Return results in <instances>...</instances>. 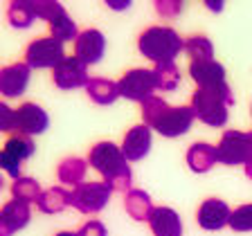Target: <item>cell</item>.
<instances>
[{"instance_id": "1", "label": "cell", "mask_w": 252, "mask_h": 236, "mask_svg": "<svg viewBox=\"0 0 252 236\" xmlns=\"http://www.w3.org/2000/svg\"><path fill=\"white\" fill-rule=\"evenodd\" d=\"M90 169L99 173L104 178L106 184H110L113 191H124L128 194L131 191V167H128V160L122 153V147H117L115 142H97L93 148L88 151L86 157Z\"/></svg>"}, {"instance_id": "2", "label": "cell", "mask_w": 252, "mask_h": 236, "mask_svg": "<svg viewBox=\"0 0 252 236\" xmlns=\"http://www.w3.org/2000/svg\"><path fill=\"white\" fill-rule=\"evenodd\" d=\"M142 119L162 137H180L189 133L196 117L189 106H169L164 99L153 94L151 99L142 104Z\"/></svg>"}, {"instance_id": "3", "label": "cell", "mask_w": 252, "mask_h": 236, "mask_svg": "<svg viewBox=\"0 0 252 236\" xmlns=\"http://www.w3.org/2000/svg\"><path fill=\"white\" fill-rule=\"evenodd\" d=\"M137 50L144 59L158 63H173V59L185 50V38L173 27L151 25L137 36Z\"/></svg>"}, {"instance_id": "4", "label": "cell", "mask_w": 252, "mask_h": 236, "mask_svg": "<svg viewBox=\"0 0 252 236\" xmlns=\"http://www.w3.org/2000/svg\"><path fill=\"white\" fill-rule=\"evenodd\" d=\"M189 77L194 79V84L200 90H212V92L220 94L227 101V106L234 104V92H232L230 84H227V79H225V68L216 59L191 61L189 63Z\"/></svg>"}, {"instance_id": "5", "label": "cell", "mask_w": 252, "mask_h": 236, "mask_svg": "<svg viewBox=\"0 0 252 236\" xmlns=\"http://www.w3.org/2000/svg\"><path fill=\"white\" fill-rule=\"evenodd\" d=\"M189 108L194 113V117L198 121L207 126H225L227 124V101L220 97V94L212 92V90H200L196 88L194 94H191V101H189Z\"/></svg>"}, {"instance_id": "6", "label": "cell", "mask_w": 252, "mask_h": 236, "mask_svg": "<svg viewBox=\"0 0 252 236\" xmlns=\"http://www.w3.org/2000/svg\"><path fill=\"white\" fill-rule=\"evenodd\" d=\"M252 157V135L243 131H225L216 144V162L227 167L246 164Z\"/></svg>"}, {"instance_id": "7", "label": "cell", "mask_w": 252, "mask_h": 236, "mask_svg": "<svg viewBox=\"0 0 252 236\" xmlns=\"http://www.w3.org/2000/svg\"><path fill=\"white\" fill-rule=\"evenodd\" d=\"M120 86V97L128 101H137L144 104L147 99H151L153 92H158V81L153 68H133L117 81Z\"/></svg>"}, {"instance_id": "8", "label": "cell", "mask_w": 252, "mask_h": 236, "mask_svg": "<svg viewBox=\"0 0 252 236\" xmlns=\"http://www.w3.org/2000/svg\"><path fill=\"white\" fill-rule=\"evenodd\" d=\"M113 189L110 184L101 182H81L70 191V205L81 214H99L108 205Z\"/></svg>"}, {"instance_id": "9", "label": "cell", "mask_w": 252, "mask_h": 236, "mask_svg": "<svg viewBox=\"0 0 252 236\" xmlns=\"http://www.w3.org/2000/svg\"><path fill=\"white\" fill-rule=\"evenodd\" d=\"M25 63L32 70H54L59 63L65 59L63 52V43L54 41L52 36H41L34 38L30 45L25 47V54H23Z\"/></svg>"}, {"instance_id": "10", "label": "cell", "mask_w": 252, "mask_h": 236, "mask_svg": "<svg viewBox=\"0 0 252 236\" xmlns=\"http://www.w3.org/2000/svg\"><path fill=\"white\" fill-rule=\"evenodd\" d=\"M52 81L57 88L61 90H74V88H86L90 81L88 65L81 63L77 57H65L57 68L52 70Z\"/></svg>"}, {"instance_id": "11", "label": "cell", "mask_w": 252, "mask_h": 236, "mask_svg": "<svg viewBox=\"0 0 252 236\" xmlns=\"http://www.w3.org/2000/svg\"><path fill=\"white\" fill-rule=\"evenodd\" d=\"M50 128V115L45 113V108H41L34 101H25L16 108V124H14V133L21 135H41Z\"/></svg>"}, {"instance_id": "12", "label": "cell", "mask_w": 252, "mask_h": 236, "mask_svg": "<svg viewBox=\"0 0 252 236\" xmlns=\"http://www.w3.org/2000/svg\"><path fill=\"white\" fill-rule=\"evenodd\" d=\"M232 209L225 200L220 198H205L196 211V223L207 232H219L230 225Z\"/></svg>"}, {"instance_id": "13", "label": "cell", "mask_w": 252, "mask_h": 236, "mask_svg": "<svg viewBox=\"0 0 252 236\" xmlns=\"http://www.w3.org/2000/svg\"><path fill=\"white\" fill-rule=\"evenodd\" d=\"M30 77H32V68L25 61L18 63H9L5 68H0V94L7 99L21 97L30 86Z\"/></svg>"}, {"instance_id": "14", "label": "cell", "mask_w": 252, "mask_h": 236, "mask_svg": "<svg viewBox=\"0 0 252 236\" xmlns=\"http://www.w3.org/2000/svg\"><path fill=\"white\" fill-rule=\"evenodd\" d=\"M104 52H106V36L101 34L99 30H84L79 31L77 41H74V57L79 59L81 63L86 65H94L104 59Z\"/></svg>"}, {"instance_id": "15", "label": "cell", "mask_w": 252, "mask_h": 236, "mask_svg": "<svg viewBox=\"0 0 252 236\" xmlns=\"http://www.w3.org/2000/svg\"><path fill=\"white\" fill-rule=\"evenodd\" d=\"M32 220L30 205L11 198L0 207V236H14L16 232L25 230Z\"/></svg>"}, {"instance_id": "16", "label": "cell", "mask_w": 252, "mask_h": 236, "mask_svg": "<svg viewBox=\"0 0 252 236\" xmlns=\"http://www.w3.org/2000/svg\"><path fill=\"white\" fill-rule=\"evenodd\" d=\"M153 137H151V128L147 124H137L133 128L124 133V140H122V153L128 162H137L142 157H147L151 151Z\"/></svg>"}, {"instance_id": "17", "label": "cell", "mask_w": 252, "mask_h": 236, "mask_svg": "<svg viewBox=\"0 0 252 236\" xmlns=\"http://www.w3.org/2000/svg\"><path fill=\"white\" fill-rule=\"evenodd\" d=\"M153 236H183V220L180 214L171 207H156L149 218Z\"/></svg>"}, {"instance_id": "18", "label": "cell", "mask_w": 252, "mask_h": 236, "mask_svg": "<svg viewBox=\"0 0 252 236\" xmlns=\"http://www.w3.org/2000/svg\"><path fill=\"white\" fill-rule=\"evenodd\" d=\"M124 209L137 223H149L153 214V200L144 189H131L128 194H124Z\"/></svg>"}, {"instance_id": "19", "label": "cell", "mask_w": 252, "mask_h": 236, "mask_svg": "<svg viewBox=\"0 0 252 236\" xmlns=\"http://www.w3.org/2000/svg\"><path fill=\"white\" fill-rule=\"evenodd\" d=\"M185 160L194 173H207L216 164V147H212L207 142H196L187 148Z\"/></svg>"}, {"instance_id": "20", "label": "cell", "mask_w": 252, "mask_h": 236, "mask_svg": "<svg viewBox=\"0 0 252 236\" xmlns=\"http://www.w3.org/2000/svg\"><path fill=\"white\" fill-rule=\"evenodd\" d=\"M86 94H88L94 104L110 106L120 99V86H117V81H110V79L93 77L88 81V86H86Z\"/></svg>"}, {"instance_id": "21", "label": "cell", "mask_w": 252, "mask_h": 236, "mask_svg": "<svg viewBox=\"0 0 252 236\" xmlns=\"http://www.w3.org/2000/svg\"><path fill=\"white\" fill-rule=\"evenodd\" d=\"M70 207V191L63 187H50L45 189L41 194V198L36 200V209L41 214L47 216H54V214H61L63 209Z\"/></svg>"}, {"instance_id": "22", "label": "cell", "mask_w": 252, "mask_h": 236, "mask_svg": "<svg viewBox=\"0 0 252 236\" xmlns=\"http://www.w3.org/2000/svg\"><path fill=\"white\" fill-rule=\"evenodd\" d=\"M86 173H88V162L81 160V157H65L57 167L59 180H61L63 184H72V189L84 182Z\"/></svg>"}, {"instance_id": "23", "label": "cell", "mask_w": 252, "mask_h": 236, "mask_svg": "<svg viewBox=\"0 0 252 236\" xmlns=\"http://www.w3.org/2000/svg\"><path fill=\"white\" fill-rule=\"evenodd\" d=\"M7 23L16 30H27V27L34 25L36 21V14H34V7H32V0H14L7 5Z\"/></svg>"}, {"instance_id": "24", "label": "cell", "mask_w": 252, "mask_h": 236, "mask_svg": "<svg viewBox=\"0 0 252 236\" xmlns=\"http://www.w3.org/2000/svg\"><path fill=\"white\" fill-rule=\"evenodd\" d=\"M47 27H50V36H52L54 41H59V43L77 41V36H79L77 23H74L72 18L68 16V11L59 14L57 18H54V21L47 23Z\"/></svg>"}, {"instance_id": "25", "label": "cell", "mask_w": 252, "mask_h": 236, "mask_svg": "<svg viewBox=\"0 0 252 236\" xmlns=\"http://www.w3.org/2000/svg\"><path fill=\"white\" fill-rule=\"evenodd\" d=\"M2 151H7L9 155H14L18 162H25V160H30V157L34 155L36 144H34V140H32V137L21 135V133H11V135L7 137Z\"/></svg>"}, {"instance_id": "26", "label": "cell", "mask_w": 252, "mask_h": 236, "mask_svg": "<svg viewBox=\"0 0 252 236\" xmlns=\"http://www.w3.org/2000/svg\"><path fill=\"white\" fill-rule=\"evenodd\" d=\"M9 189H11V198H14V200H21V203H25V205L36 203V200L41 198V194H43L41 184H38L34 178H27V176L14 180Z\"/></svg>"}, {"instance_id": "27", "label": "cell", "mask_w": 252, "mask_h": 236, "mask_svg": "<svg viewBox=\"0 0 252 236\" xmlns=\"http://www.w3.org/2000/svg\"><path fill=\"white\" fill-rule=\"evenodd\" d=\"M153 74H156L160 92H171L180 84V70L176 63H158V65H153Z\"/></svg>"}, {"instance_id": "28", "label": "cell", "mask_w": 252, "mask_h": 236, "mask_svg": "<svg viewBox=\"0 0 252 236\" xmlns=\"http://www.w3.org/2000/svg\"><path fill=\"white\" fill-rule=\"evenodd\" d=\"M185 52L189 54L191 61H207V59H214V45L207 36L194 34V36L185 38Z\"/></svg>"}, {"instance_id": "29", "label": "cell", "mask_w": 252, "mask_h": 236, "mask_svg": "<svg viewBox=\"0 0 252 236\" xmlns=\"http://www.w3.org/2000/svg\"><path fill=\"white\" fill-rule=\"evenodd\" d=\"M234 232H252V203H243L232 209L230 225Z\"/></svg>"}, {"instance_id": "30", "label": "cell", "mask_w": 252, "mask_h": 236, "mask_svg": "<svg viewBox=\"0 0 252 236\" xmlns=\"http://www.w3.org/2000/svg\"><path fill=\"white\" fill-rule=\"evenodd\" d=\"M32 7H34V14H36V18H41V21H54L59 14H63L65 11V7L61 5V2H57V0H32Z\"/></svg>"}, {"instance_id": "31", "label": "cell", "mask_w": 252, "mask_h": 236, "mask_svg": "<svg viewBox=\"0 0 252 236\" xmlns=\"http://www.w3.org/2000/svg\"><path fill=\"white\" fill-rule=\"evenodd\" d=\"M21 164L23 162H18L14 155H9L7 151H0V171H5L9 178H14V180H18V178H23L21 176Z\"/></svg>"}, {"instance_id": "32", "label": "cell", "mask_w": 252, "mask_h": 236, "mask_svg": "<svg viewBox=\"0 0 252 236\" xmlns=\"http://www.w3.org/2000/svg\"><path fill=\"white\" fill-rule=\"evenodd\" d=\"M16 124V108L7 106L5 101H0V133H14Z\"/></svg>"}, {"instance_id": "33", "label": "cell", "mask_w": 252, "mask_h": 236, "mask_svg": "<svg viewBox=\"0 0 252 236\" xmlns=\"http://www.w3.org/2000/svg\"><path fill=\"white\" fill-rule=\"evenodd\" d=\"M156 11L162 16V18H176V16L183 11V2H180V0H158Z\"/></svg>"}, {"instance_id": "34", "label": "cell", "mask_w": 252, "mask_h": 236, "mask_svg": "<svg viewBox=\"0 0 252 236\" xmlns=\"http://www.w3.org/2000/svg\"><path fill=\"white\" fill-rule=\"evenodd\" d=\"M77 232L79 236H108V230H106V225L101 220H86Z\"/></svg>"}, {"instance_id": "35", "label": "cell", "mask_w": 252, "mask_h": 236, "mask_svg": "<svg viewBox=\"0 0 252 236\" xmlns=\"http://www.w3.org/2000/svg\"><path fill=\"white\" fill-rule=\"evenodd\" d=\"M106 5H108L110 9H128V7H131V2H128V0H120V2H115V0H108Z\"/></svg>"}, {"instance_id": "36", "label": "cell", "mask_w": 252, "mask_h": 236, "mask_svg": "<svg viewBox=\"0 0 252 236\" xmlns=\"http://www.w3.org/2000/svg\"><path fill=\"white\" fill-rule=\"evenodd\" d=\"M243 169H246V178H248V180H252V157L248 160L246 164H243Z\"/></svg>"}, {"instance_id": "37", "label": "cell", "mask_w": 252, "mask_h": 236, "mask_svg": "<svg viewBox=\"0 0 252 236\" xmlns=\"http://www.w3.org/2000/svg\"><path fill=\"white\" fill-rule=\"evenodd\" d=\"M207 7H210V9L220 11V9H223V2H207Z\"/></svg>"}, {"instance_id": "38", "label": "cell", "mask_w": 252, "mask_h": 236, "mask_svg": "<svg viewBox=\"0 0 252 236\" xmlns=\"http://www.w3.org/2000/svg\"><path fill=\"white\" fill-rule=\"evenodd\" d=\"M54 236H79V232H59Z\"/></svg>"}, {"instance_id": "39", "label": "cell", "mask_w": 252, "mask_h": 236, "mask_svg": "<svg viewBox=\"0 0 252 236\" xmlns=\"http://www.w3.org/2000/svg\"><path fill=\"white\" fill-rule=\"evenodd\" d=\"M2 187H5V180H2V176H0V191H2Z\"/></svg>"}, {"instance_id": "40", "label": "cell", "mask_w": 252, "mask_h": 236, "mask_svg": "<svg viewBox=\"0 0 252 236\" xmlns=\"http://www.w3.org/2000/svg\"><path fill=\"white\" fill-rule=\"evenodd\" d=\"M250 135H252V131H250Z\"/></svg>"}, {"instance_id": "41", "label": "cell", "mask_w": 252, "mask_h": 236, "mask_svg": "<svg viewBox=\"0 0 252 236\" xmlns=\"http://www.w3.org/2000/svg\"><path fill=\"white\" fill-rule=\"evenodd\" d=\"M250 113H252V108H250Z\"/></svg>"}]
</instances>
